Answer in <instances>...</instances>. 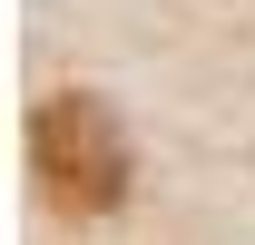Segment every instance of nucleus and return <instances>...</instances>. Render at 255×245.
Returning <instances> with one entry per match:
<instances>
[{
	"instance_id": "1",
	"label": "nucleus",
	"mask_w": 255,
	"mask_h": 245,
	"mask_svg": "<svg viewBox=\"0 0 255 245\" xmlns=\"http://www.w3.org/2000/svg\"><path fill=\"white\" fill-rule=\"evenodd\" d=\"M30 167L39 186H49V206L69 216H108L128 196V137L118 118H108V98H39V118H30Z\"/></svg>"
}]
</instances>
